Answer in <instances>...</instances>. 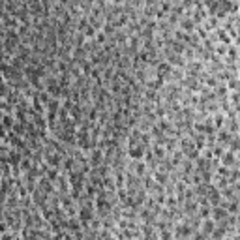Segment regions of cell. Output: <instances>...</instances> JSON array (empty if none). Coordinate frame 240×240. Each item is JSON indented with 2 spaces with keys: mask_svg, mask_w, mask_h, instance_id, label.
<instances>
[{
  "mask_svg": "<svg viewBox=\"0 0 240 240\" xmlns=\"http://www.w3.org/2000/svg\"><path fill=\"white\" fill-rule=\"evenodd\" d=\"M212 229H214V223H212V222H206V223H205V231H212Z\"/></svg>",
  "mask_w": 240,
  "mask_h": 240,
  "instance_id": "6da1fadb",
  "label": "cell"
}]
</instances>
